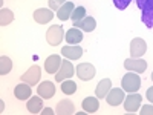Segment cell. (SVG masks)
Returning a JSON list of instances; mask_svg holds the SVG:
<instances>
[{
  "mask_svg": "<svg viewBox=\"0 0 153 115\" xmlns=\"http://www.w3.org/2000/svg\"><path fill=\"white\" fill-rule=\"evenodd\" d=\"M121 86H123L124 91H127L129 94L138 92V89L141 87V77H139V74H136V72H133V71H132V72L129 71V74H126V75L123 77Z\"/></svg>",
  "mask_w": 153,
  "mask_h": 115,
  "instance_id": "6da1fadb",
  "label": "cell"
},
{
  "mask_svg": "<svg viewBox=\"0 0 153 115\" xmlns=\"http://www.w3.org/2000/svg\"><path fill=\"white\" fill-rule=\"evenodd\" d=\"M63 38H65V31H63V28L60 26V25H52L46 32V40L51 46L60 45Z\"/></svg>",
  "mask_w": 153,
  "mask_h": 115,
  "instance_id": "7a4b0ae2",
  "label": "cell"
},
{
  "mask_svg": "<svg viewBox=\"0 0 153 115\" xmlns=\"http://www.w3.org/2000/svg\"><path fill=\"white\" fill-rule=\"evenodd\" d=\"M95 66L91 65V63H80L78 66L75 68V75L78 77L83 81H89L95 77Z\"/></svg>",
  "mask_w": 153,
  "mask_h": 115,
  "instance_id": "3957f363",
  "label": "cell"
},
{
  "mask_svg": "<svg viewBox=\"0 0 153 115\" xmlns=\"http://www.w3.org/2000/svg\"><path fill=\"white\" fill-rule=\"evenodd\" d=\"M40 78H42V69H40V66H38V65L31 66L26 72L22 75V81L23 83H28L31 86H35L38 81H40Z\"/></svg>",
  "mask_w": 153,
  "mask_h": 115,
  "instance_id": "277c9868",
  "label": "cell"
},
{
  "mask_svg": "<svg viewBox=\"0 0 153 115\" xmlns=\"http://www.w3.org/2000/svg\"><path fill=\"white\" fill-rule=\"evenodd\" d=\"M75 74V68H74V65L71 61H63L61 63V66H60V69H58V72L55 74V81L57 83H61V81H65V80H68V78H71V77Z\"/></svg>",
  "mask_w": 153,
  "mask_h": 115,
  "instance_id": "5b68a950",
  "label": "cell"
},
{
  "mask_svg": "<svg viewBox=\"0 0 153 115\" xmlns=\"http://www.w3.org/2000/svg\"><path fill=\"white\" fill-rule=\"evenodd\" d=\"M147 51V43L143 38H133L130 42V55L132 58H143Z\"/></svg>",
  "mask_w": 153,
  "mask_h": 115,
  "instance_id": "8992f818",
  "label": "cell"
},
{
  "mask_svg": "<svg viewBox=\"0 0 153 115\" xmlns=\"http://www.w3.org/2000/svg\"><path fill=\"white\" fill-rule=\"evenodd\" d=\"M124 68L127 71H133L136 74H143L147 69V61L143 58H127L124 61Z\"/></svg>",
  "mask_w": 153,
  "mask_h": 115,
  "instance_id": "52a82bcc",
  "label": "cell"
},
{
  "mask_svg": "<svg viewBox=\"0 0 153 115\" xmlns=\"http://www.w3.org/2000/svg\"><path fill=\"white\" fill-rule=\"evenodd\" d=\"M141 101H143V97L136 94V92H132L129 97L124 98V109L127 112H136L141 106Z\"/></svg>",
  "mask_w": 153,
  "mask_h": 115,
  "instance_id": "ba28073f",
  "label": "cell"
},
{
  "mask_svg": "<svg viewBox=\"0 0 153 115\" xmlns=\"http://www.w3.org/2000/svg\"><path fill=\"white\" fill-rule=\"evenodd\" d=\"M124 89H120V87H113L109 91L107 97H106V101L110 105V106H120L123 101H124Z\"/></svg>",
  "mask_w": 153,
  "mask_h": 115,
  "instance_id": "9c48e42d",
  "label": "cell"
},
{
  "mask_svg": "<svg viewBox=\"0 0 153 115\" xmlns=\"http://www.w3.org/2000/svg\"><path fill=\"white\" fill-rule=\"evenodd\" d=\"M52 19H54V12L51 8L49 9L48 8H38V9L34 11V20L40 25H46Z\"/></svg>",
  "mask_w": 153,
  "mask_h": 115,
  "instance_id": "30bf717a",
  "label": "cell"
},
{
  "mask_svg": "<svg viewBox=\"0 0 153 115\" xmlns=\"http://www.w3.org/2000/svg\"><path fill=\"white\" fill-rule=\"evenodd\" d=\"M61 55L66 57L68 60H78L83 55V48L81 46H76V45H66L65 48H61Z\"/></svg>",
  "mask_w": 153,
  "mask_h": 115,
  "instance_id": "8fae6325",
  "label": "cell"
},
{
  "mask_svg": "<svg viewBox=\"0 0 153 115\" xmlns=\"http://www.w3.org/2000/svg\"><path fill=\"white\" fill-rule=\"evenodd\" d=\"M61 63H63V60L60 58V55H49L45 61V71L48 74L55 75L58 72L60 66H61Z\"/></svg>",
  "mask_w": 153,
  "mask_h": 115,
  "instance_id": "7c38bea8",
  "label": "cell"
},
{
  "mask_svg": "<svg viewBox=\"0 0 153 115\" xmlns=\"http://www.w3.org/2000/svg\"><path fill=\"white\" fill-rule=\"evenodd\" d=\"M37 92L43 100L52 98L55 95V84L52 81H43V83H40V86L37 87Z\"/></svg>",
  "mask_w": 153,
  "mask_h": 115,
  "instance_id": "4fadbf2b",
  "label": "cell"
},
{
  "mask_svg": "<svg viewBox=\"0 0 153 115\" xmlns=\"http://www.w3.org/2000/svg\"><path fill=\"white\" fill-rule=\"evenodd\" d=\"M14 95L16 98L19 100H29L32 97V89H31V84L28 83H20L16 86L14 89Z\"/></svg>",
  "mask_w": 153,
  "mask_h": 115,
  "instance_id": "5bb4252c",
  "label": "cell"
},
{
  "mask_svg": "<svg viewBox=\"0 0 153 115\" xmlns=\"http://www.w3.org/2000/svg\"><path fill=\"white\" fill-rule=\"evenodd\" d=\"M74 26L78 28V29H81V31H84V32H92V31L97 28V22H95L94 17H87V16H86L83 20L74 23Z\"/></svg>",
  "mask_w": 153,
  "mask_h": 115,
  "instance_id": "9a60e30c",
  "label": "cell"
},
{
  "mask_svg": "<svg viewBox=\"0 0 153 115\" xmlns=\"http://www.w3.org/2000/svg\"><path fill=\"white\" fill-rule=\"evenodd\" d=\"M75 112V106L71 100H61L55 108V114L58 115H71Z\"/></svg>",
  "mask_w": 153,
  "mask_h": 115,
  "instance_id": "2e32d148",
  "label": "cell"
},
{
  "mask_svg": "<svg viewBox=\"0 0 153 115\" xmlns=\"http://www.w3.org/2000/svg\"><path fill=\"white\" fill-rule=\"evenodd\" d=\"M110 89H112V81H110V78H103V80L98 83L97 89H95V95H97L98 98H106Z\"/></svg>",
  "mask_w": 153,
  "mask_h": 115,
  "instance_id": "e0dca14e",
  "label": "cell"
},
{
  "mask_svg": "<svg viewBox=\"0 0 153 115\" xmlns=\"http://www.w3.org/2000/svg\"><path fill=\"white\" fill-rule=\"evenodd\" d=\"M83 109L86 111V114H95L100 109V101L98 97H86L83 100Z\"/></svg>",
  "mask_w": 153,
  "mask_h": 115,
  "instance_id": "ac0fdd59",
  "label": "cell"
},
{
  "mask_svg": "<svg viewBox=\"0 0 153 115\" xmlns=\"http://www.w3.org/2000/svg\"><path fill=\"white\" fill-rule=\"evenodd\" d=\"M65 38H66V42L69 43V45H76V43H80L81 40H83V32H81V29H78V28H71L68 32H66V35H65Z\"/></svg>",
  "mask_w": 153,
  "mask_h": 115,
  "instance_id": "d6986e66",
  "label": "cell"
},
{
  "mask_svg": "<svg viewBox=\"0 0 153 115\" xmlns=\"http://www.w3.org/2000/svg\"><path fill=\"white\" fill-rule=\"evenodd\" d=\"M29 114H38L43 111V98L38 95V97H31L28 100V105H26Z\"/></svg>",
  "mask_w": 153,
  "mask_h": 115,
  "instance_id": "ffe728a7",
  "label": "cell"
},
{
  "mask_svg": "<svg viewBox=\"0 0 153 115\" xmlns=\"http://www.w3.org/2000/svg\"><path fill=\"white\" fill-rule=\"evenodd\" d=\"M74 9H75L74 3H72V2H66L65 5H63V6L57 11V17H58L61 22H66L68 19H71Z\"/></svg>",
  "mask_w": 153,
  "mask_h": 115,
  "instance_id": "44dd1931",
  "label": "cell"
},
{
  "mask_svg": "<svg viewBox=\"0 0 153 115\" xmlns=\"http://www.w3.org/2000/svg\"><path fill=\"white\" fill-rule=\"evenodd\" d=\"M12 20H14V14H12V11L3 8L2 11H0V25L2 26H8V25L12 23Z\"/></svg>",
  "mask_w": 153,
  "mask_h": 115,
  "instance_id": "7402d4cb",
  "label": "cell"
},
{
  "mask_svg": "<svg viewBox=\"0 0 153 115\" xmlns=\"http://www.w3.org/2000/svg\"><path fill=\"white\" fill-rule=\"evenodd\" d=\"M11 69H12V61H11V58L6 57V55H2V57H0V75L9 74Z\"/></svg>",
  "mask_w": 153,
  "mask_h": 115,
  "instance_id": "603a6c76",
  "label": "cell"
},
{
  "mask_svg": "<svg viewBox=\"0 0 153 115\" xmlns=\"http://www.w3.org/2000/svg\"><path fill=\"white\" fill-rule=\"evenodd\" d=\"M61 91L63 94H66V95H72L76 92V84L72 81V80H65V81H61Z\"/></svg>",
  "mask_w": 153,
  "mask_h": 115,
  "instance_id": "cb8c5ba5",
  "label": "cell"
},
{
  "mask_svg": "<svg viewBox=\"0 0 153 115\" xmlns=\"http://www.w3.org/2000/svg\"><path fill=\"white\" fill-rule=\"evenodd\" d=\"M84 17H86V8H84V6H78V8H75V9H74V12H72V16H71V19H72V22H74V23L83 20Z\"/></svg>",
  "mask_w": 153,
  "mask_h": 115,
  "instance_id": "d4e9b609",
  "label": "cell"
},
{
  "mask_svg": "<svg viewBox=\"0 0 153 115\" xmlns=\"http://www.w3.org/2000/svg\"><path fill=\"white\" fill-rule=\"evenodd\" d=\"M143 22L147 28H153V9L143 12Z\"/></svg>",
  "mask_w": 153,
  "mask_h": 115,
  "instance_id": "484cf974",
  "label": "cell"
},
{
  "mask_svg": "<svg viewBox=\"0 0 153 115\" xmlns=\"http://www.w3.org/2000/svg\"><path fill=\"white\" fill-rule=\"evenodd\" d=\"M136 5L143 12L150 11V9H153V0H136Z\"/></svg>",
  "mask_w": 153,
  "mask_h": 115,
  "instance_id": "4316f807",
  "label": "cell"
},
{
  "mask_svg": "<svg viewBox=\"0 0 153 115\" xmlns=\"http://www.w3.org/2000/svg\"><path fill=\"white\" fill-rule=\"evenodd\" d=\"M48 2H49V8L52 11H58L63 5L68 2V0H48Z\"/></svg>",
  "mask_w": 153,
  "mask_h": 115,
  "instance_id": "83f0119b",
  "label": "cell"
},
{
  "mask_svg": "<svg viewBox=\"0 0 153 115\" xmlns=\"http://www.w3.org/2000/svg\"><path fill=\"white\" fill-rule=\"evenodd\" d=\"M130 2H132V0H113L115 6H117L118 9H126L127 6L130 5Z\"/></svg>",
  "mask_w": 153,
  "mask_h": 115,
  "instance_id": "f1b7e54d",
  "label": "cell"
},
{
  "mask_svg": "<svg viewBox=\"0 0 153 115\" xmlns=\"http://www.w3.org/2000/svg\"><path fill=\"white\" fill-rule=\"evenodd\" d=\"M141 115H153V105H146L141 108Z\"/></svg>",
  "mask_w": 153,
  "mask_h": 115,
  "instance_id": "f546056e",
  "label": "cell"
},
{
  "mask_svg": "<svg viewBox=\"0 0 153 115\" xmlns=\"http://www.w3.org/2000/svg\"><path fill=\"white\" fill-rule=\"evenodd\" d=\"M146 98H147V100L150 101V103L153 105V86L147 89V92H146Z\"/></svg>",
  "mask_w": 153,
  "mask_h": 115,
  "instance_id": "4dcf8cb0",
  "label": "cell"
},
{
  "mask_svg": "<svg viewBox=\"0 0 153 115\" xmlns=\"http://www.w3.org/2000/svg\"><path fill=\"white\" fill-rule=\"evenodd\" d=\"M42 112H43V114H46V115H52V114H55V111H52L51 108H45Z\"/></svg>",
  "mask_w": 153,
  "mask_h": 115,
  "instance_id": "1f68e13d",
  "label": "cell"
},
{
  "mask_svg": "<svg viewBox=\"0 0 153 115\" xmlns=\"http://www.w3.org/2000/svg\"><path fill=\"white\" fill-rule=\"evenodd\" d=\"M152 81H153V72H152Z\"/></svg>",
  "mask_w": 153,
  "mask_h": 115,
  "instance_id": "d6a6232c",
  "label": "cell"
}]
</instances>
